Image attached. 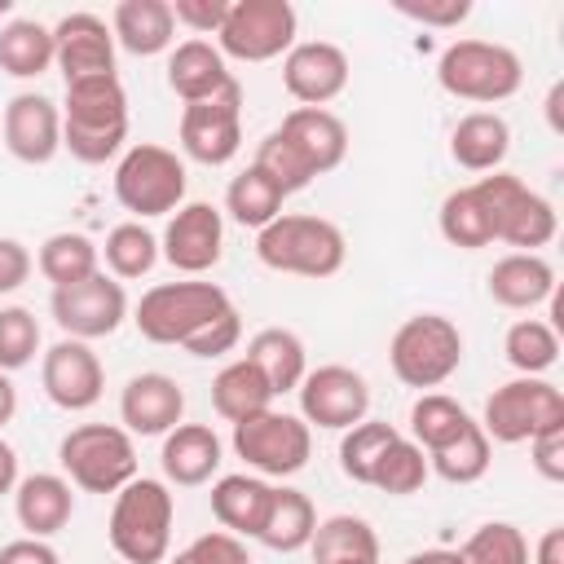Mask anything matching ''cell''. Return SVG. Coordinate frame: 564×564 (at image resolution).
<instances>
[{"instance_id": "18", "label": "cell", "mask_w": 564, "mask_h": 564, "mask_svg": "<svg viewBox=\"0 0 564 564\" xmlns=\"http://www.w3.org/2000/svg\"><path fill=\"white\" fill-rule=\"evenodd\" d=\"M53 66L62 70L66 84L93 79V75H115V31L106 26V18H97L88 9L66 13L53 26Z\"/></svg>"}, {"instance_id": "22", "label": "cell", "mask_w": 564, "mask_h": 564, "mask_svg": "<svg viewBox=\"0 0 564 564\" xmlns=\"http://www.w3.org/2000/svg\"><path fill=\"white\" fill-rule=\"evenodd\" d=\"M278 132L295 145V154L308 163L313 176L335 172L344 163V154H348V128L326 106H295V110H286Z\"/></svg>"}, {"instance_id": "36", "label": "cell", "mask_w": 564, "mask_h": 564, "mask_svg": "<svg viewBox=\"0 0 564 564\" xmlns=\"http://www.w3.org/2000/svg\"><path fill=\"white\" fill-rule=\"evenodd\" d=\"M97 260H101V247H97L88 234H70V229L44 238V242H40V256H35L40 273L53 282V291L93 278V273H97Z\"/></svg>"}, {"instance_id": "17", "label": "cell", "mask_w": 564, "mask_h": 564, "mask_svg": "<svg viewBox=\"0 0 564 564\" xmlns=\"http://www.w3.org/2000/svg\"><path fill=\"white\" fill-rule=\"evenodd\" d=\"M220 251H225V220L212 203H181L159 238V256L189 278L216 269Z\"/></svg>"}, {"instance_id": "20", "label": "cell", "mask_w": 564, "mask_h": 564, "mask_svg": "<svg viewBox=\"0 0 564 564\" xmlns=\"http://www.w3.org/2000/svg\"><path fill=\"white\" fill-rule=\"evenodd\" d=\"M282 84L300 106H326L348 88V53L330 40L291 44L282 57Z\"/></svg>"}, {"instance_id": "10", "label": "cell", "mask_w": 564, "mask_h": 564, "mask_svg": "<svg viewBox=\"0 0 564 564\" xmlns=\"http://www.w3.org/2000/svg\"><path fill=\"white\" fill-rule=\"evenodd\" d=\"M115 198L141 220L167 216L185 203V163L167 145L137 141L123 150V159L115 167Z\"/></svg>"}, {"instance_id": "50", "label": "cell", "mask_w": 564, "mask_h": 564, "mask_svg": "<svg viewBox=\"0 0 564 564\" xmlns=\"http://www.w3.org/2000/svg\"><path fill=\"white\" fill-rule=\"evenodd\" d=\"M225 13H229V0H172L176 26H185V31H194V35L220 31Z\"/></svg>"}, {"instance_id": "26", "label": "cell", "mask_w": 564, "mask_h": 564, "mask_svg": "<svg viewBox=\"0 0 564 564\" xmlns=\"http://www.w3.org/2000/svg\"><path fill=\"white\" fill-rule=\"evenodd\" d=\"M115 44L128 48L132 57H154L167 53L176 40V18L167 0H119L110 13Z\"/></svg>"}, {"instance_id": "49", "label": "cell", "mask_w": 564, "mask_h": 564, "mask_svg": "<svg viewBox=\"0 0 564 564\" xmlns=\"http://www.w3.org/2000/svg\"><path fill=\"white\" fill-rule=\"evenodd\" d=\"M238 339H242V317H238V308H229V313H220L185 352H189V357H225V352L238 348Z\"/></svg>"}, {"instance_id": "44", "label": "cell", "mask_w": 564, "mask_h": 564, "mask_svg": "<svg viewBox=\"0 0 564 564\" xmlns=\"http://www.w3.org/2000/svg\"><path fill=\"white\" fill-rule=\"evenodd\" d=\"M423 480H427V454H423L414 441H405V436H397V441L388 445V454L379 458V467H375V476H370L375 489L397 494V498L419 494Z\"/></svg>"}, {"instance_id": "32", "label": "cell", "mask_w": 564, "mask_h": 564, "mask_svg": "<svg viewBox=\"0 0 564 564\" xmlns=\"http://www.w3.org/2000/svg\"><path fill=\"white\" fill-rule=\"evenodd\" d=\"M313 529H317V511H313L308 494L278 485V489H273V498H269V511H264V520H260L256 542H264L269 551L291 555V551L308 546Z\"/></svg>"}, {"instance_id": "46", "label": "cell", "mask_w": 564, "mask_h": 564, "mask_svg": "<svg viewBox=\"0 0 564 564\" xmlns=\"http://www.w3.org/2000/svg\"><path fill=\"white\" fill-rule=\"evenodd\" d=\"M264 176H273L278 185H282V194H295V189H304L308 181H313V172H308V163L295 154V145L273 128L260 145H256V159H251Z\"/></svg>"}, {"instance_id": "56", "label": "cell", "mask_w": 564, "mask_h": 564, "mask_svg": "<svg viewBox=\"0 0 564 564\" xmlns=\"http://www.w3.org/2000/svg\"><path fill=\"white\" fill-rule=\"evenodd\" d=\"M401 564H463V555L449 551V546H432V551H414V555H405Z\"/></svg>"}, {"instance_id": "30", "label": "cell", "mask_w": 564, "mask_h": 564, "mask_svg": "<svg viewBox=\"0 0 564 564\" xmlns=\"http://www.w3.org/2000/svg\"><path fill=\"white\" fill-rule=\"evenodd\" d=\"M247 361L264 375V383L273 388V397L295 392L300 379L308 375L304 344H300V335L286 330V326H264V330H256L251 344H247Z\"/></svg>"}, {"instance_id": "12", "label": "cell", "mask_w": 564, "mask_h": 564, "mask_svg": "<svg viewBox=\"0 0 564 564\" xmlns=\"http://www.w3.org/2000/svg\"><path fill=\"white\" fill-rule=\"evenodd\" d=\"M291 44H295V9L286 0H234L216 31L220 57L234 62H273L286 57Z\"/></svg>"}, {"instance_id": "19", "label": "cell", "mask_w": 564, "mask_h": 564, "mask_svg": "<svg viewBox=\"0 0 564 564\" xmlns=\"http://www.w3.org/2000/svg\"><path fill=\"white\" fill-rule=\"evenodd\" d=\"M0 132H4V150L18 163H31V167L53 163V154L62 150V110L44 93H18L4 106Z\"/></svg>"}, {"instance_id": "43", "label": "cell", "mask_w": 564, "mask_h": 564, "mask_svg": "<svg viewBox=\"0 0 564 564\" xmlns=\"http://www.w3.org/2000/svg\"><path fill=\"white\" fill-rule=\"evenodd\" d=\"M458 555L463 564H529V538L507 520H489L458 546Z\"/></svg>"}, {"instance_id": "1", "label": "cell", "mask_w": 564, "mask_h": 564, "mask_svg": "<svg viewBox=\"0 0 564 564\" xmlns=\"http://www.w3.org/2000/svg\"><path fill=\"white\" fill-rule=\"evenodd\" d=\"M128 141V93L119 75H93L66 84L62 101V150L79 163H106Z\"/></svg>"}, {"instance_id": "33", "label": "cell", "mask_w": 564, "mask_h": 564, "mask_svg": "<svg viewBox=\"0 0 564 564\" xmlns=\"http://www.w3.org/2000/svg\"><path fill=\"white\" fill-rule=\"evenodd\" d=\"M53 66V26L35 18H13L0 26V70L13 79H35Z\"/></svg>"}, {"instance_id": "54", "label": "cell", "mask_w": 564, "mask_h": 564, "mask_svg": "<svg viewBox=\"0 0 564 564\" xmlns=\"http://www.w3.org/2000/svg\"><path fill=\"white\" fill-rule=\"evenodd\" d=\"M533 564H564V529H546L533 546Z\"/></svg>"}, {"instance_id": "16", "label": "cell", "mask_w": 564, "mask_h": 564, "mask_svg": "<svg viewBox=\"0 0 564 564\" xmlns=\"http://www.w3.org/2000/svg\"><path fill=\"white\" fill-rule=\"evenodd\" d=\"M40 383L57 410L79 414V410H93L101 401L106 370H101V357L84 339H57L40 361Z\"/></svg>"}, {"instance_id": "38", "label": "cell", "mask_w": 564, "mask_h": 564, "mask_svg": "<svg viewBox=\"0 0 564 564\" xmlns=\"http://www.w3.org/2000/svg\"><path fill=\"white\" fill-rule=\"evenodd\" d=\"M427 471H436L449 485H476L489 471V436L480 432V423L471 419L449 445L427 454Z\"/></svg>"}, {"instance_id": "14", "label": "cell", "mask_w": 564, "mask_h": 564, "mask_svg": "<svg viewBox=\"0 0 564 564\" xmlns=\"http://www.w3.org/2000/svg\"><path fill=\"white\" fill-rule=\"evenodd\" d=\"M53 322L66 330V339H101V335H115L119 322L128 317V295H123V282L106 278L101 269L84 282H70V286H57L53 300Z\"/></svg>"}, {"instance_id": "21", "label": "cell", "mask_w": 564, "mask_h": 564, "mask_svg": "<svg viewBox=\"0 0 564 564\" xmlns=\"http://www.w3.org/2000/svg\"><path fill=\"white\" fill-rule=\"evenodd\" d=\"M119 419L128 436H167L185 419V392L163 370L132 375L119 392Z\"/></svg>"}, {"instance_id": "59", "label": "cell", "mask_w": 564, "mask_h": 564, "mask_svg": "<svg viewBox=\"0 0 564 564\" xmlns=\"http://www.w3.org/2000/svg\"><path fill=\"white\" fill-rule=\"evenodd\" d=\"M339 564H379V560H339Z\"/></svg>"}, {"instance_id": "47", "label": "cell", "mask_w": 564, "mask_h": 564, "mask_svg": "<svg viewBox=\"0 0 564 564\" xmlns=\"http://www.w3.org/2000/svg\"><path fill=\"white\" fill-rule=\"evenodd\" d=\"M172 564H251V555H247V546L234 533L212 529V533L194 538L185 551H176Z\"/></svg>"}, {"instance_id": "57", "label": "cell", "mask_w": 564, "mask_h": 564, "mask_svg": "<svg viewBox=\"0 0 564 564\" xmlns=\"http://www.w3.org/2000/svg\"><path fill=\"white\" fill-rule=\"evenodd\" d=\"M13 414H18V388H13V379L0 370V427H4Z\"/></svg>"}, {"instance_id": "8", "label": "cell", "mask_w": 564, "mask_h": 564, "mask_svg": "<svg viewBox=\"0 0 564 564\" xmlns=\"http://www.w3.org/2000/svg\"><path fill=\"white\" fill-rule=\"evenodd\" d=\"M471 189H476L498 242H511L520 251H538V247H546L555 238V229H560L555 207L538 189H529L520 176L494 172V176H480Z\"/></svg>"}, {"instance_id": "39", "label": "cell", "mask_w": 564, "mask_h": 564, "mask_svg": "<svg viewBox=\"0 0 564 564\" xmlns=\"http://www.w3.org/2000/svg\"><path fill=\"white\" fill-rule=\"evenodd\" d=\"M436 225H441V238H445L449 247H463V251H480V247L494 242L489 216H485V207H480V198H476L471 185L449 189V194L441 198V216H436Z\"/></svg>"}, {"instance_id": "48", "label": "cell", "mask_w": 564, "mask_h": 564, "mask_svg": "<svg viewBox=\"0 0 564 564\" xmlns=\"http://www.w3.org/2000/svg\"><path fill=\"white\" fill-rule=\"evenodd\" d=\"M397 13H405V18L423 22V26H441V31H449V26L467 22L471 0H397Z\"/></svg>"}, {"instance_id": "5", "label": "cell", "mask_w": 564, "mask_h": 564, "mask_svg": "<svg viewBox=\"0 0 564 564\" xmlns=\"http://www.w3.org/2000/svg\"><path fill=\"white\" fill-rule=\"evenodd\" d=\"M436 84L458 101H507L524 84V62L516 48L494 40H454L436 57Z\"/></svg>"}, {"instance_id": "27", "label": "cell", "mask_w": 564, "mask_h": 564, "mask_svg": "<svg viewBox=\"0 0 564 564\" xmlns=\"http://www.w3.org/2000/svg\"><path fill=\"white\" fill-rule=\"evenodd\" d=\"M234 84V75L225 70V57L216 44L207 40H181L167 53V88L189 106V101H207L216 93H225Z\"/></svg>"}, {"instance_id": "29", "label": "cell", "mask_w": 564, "mask_h": 564, "mask_svg": "<svg viewBox=\"0 0 564 564\" xmlns=\"http://www.w3.org/2000/svg\"><path fill=\"white\" fill-rule=\"evenodd\" d=\"M269 498H273V485L260 480V476H247V471H234V476H220L212 485V516L225 533L234 538H256L260 533V520L269 511Z\"/></svg>"}, {"instance_id": "6", "label": "cell", "mask_w": 564, "mask_h": 564, "mask_svg": "<svg viewBox=\"0 0 564 564\" xmlns=\"http://www.w3.org/2000/svg\"><path fill=\"white\" fill-rule=\"evenodd\" d=\"M388 366L405 388H441L463 366V330L445 313H414L388 344Z\"/></svg>"}, {"instance_id": "9", "label": "cell", "mask_w": 564, "mask_h": 564, "mask_svg": "<svg viewBox=\"0 0 564 564\" xmlns=\"http://www.w3.org/2000/svg\"><path fill=\"white\" fill-rule=\"evenodd\" d=\"M551 427H564V392L542 375H520L489 392L480 432L498 445L533 441Z\"/></svg>"}, {"instance_id": "53", "label": "cell", "mask_w": 564, "mask_h": 564, "mask_svg": "<svg viewBox=\"0 0 564 564\" xmlns=\"http://www.w3.org/2000/svg\"><path fill=\"white\" fill-rule=\"evenodd\" d=\"M0 564H62L44 538H13L0 546Z\"/></svg>"}, {"instance_id": "7", "label": "cell", "mask_w": 564, "mask_h": 564, "mask_svg": "<svg viewBox=\"0 0 564 564\" xmlns=\"http://www.w3.org/2000/svg\"><path fill=\"white\" fill-rule=\"evenodd\" d=\"M57 463L66 480L84 494H119L128 480H137V445L115 423H79L62 436Z\"/></svg>"}, {"instance_id": "15", "label": "cell", "mask_w": 564, "mask_h": 564, "mask_svg": "<svg viewBox=\"0 0 564 564\" xmlns=\"http://www.w3.org/2000/svg\"><path fill=\"white\" fill-rule=\"evenodd\" d=\"M300 419L308 427L348 432L370 410V383L352 366H317L300 379Z\"/></svg>"}, {"instance_id": "41", "label": "cell", "mask_w": 564, "mask_h": 564, "mask_svg": "<svg viewBox=\"0 0 564 564\" xmlns=\"http://www.w3.org/2000/svg\"><path fill=\"white\" fill-rule=\"evenodd\" d=\"M467 423H471V414H467L454 397H445V392H423V397L410 405V432H414V445H419L423 454L449 445Z\"/></svg>"}, {"instance_id": "28", "label": "cell", "mask_w": 564, "mask_h": 564, "mask_svg": "<svg viewBox=\"0 0 564 564\" xmlns=\"http://www.w3.org/2000/svg\"><path fill=\"white\" fill-rule=\"evenodd\" d=\"M511 150V128L498 110H471L449 132V154L467 172H498Z\"/></svg>"}, {"instance_id": "24", "label": "cell", "mask_w": 564, "mask_h": 564, "mask_svg": "<svg viewBox=\"0 0 564 564\" xmlns=\"http://www.w3.org/2000/svg\"><path fill=\"white\" fill-rule=\"evenodd\" d=\"M13 516L26 529V538H53L70 524L75 516V494L70 480L57 471H31L13 489Z\"/></svg>"}, {"instance_id": "51", "label": "cell", "mask_w": 564, "mask_h": 564, "mask_svg": "<svg viewBox=\"0 0 564 564\" xmlns=\"http://www.w3.org/2000/svg\"><path fill=\"white\" fill-rule=\"evenodd\" d=\"M529 454H533V471L542 480H551V485L564 480V427H551V432L533 436L529 441Z\"/></svg>"}, {"instance_id": "40", "label": "cell", "mask_w": 564, "mask_h": 564, "mask_svg": "<svg viewBox=\"0 0 564 564\" xmlns=\"http://www.w3.org/2000/svg\"><path fill=\"white\" fill-rule=\"evenodd\" d=\"M502 352H507V361H511L520 375H546V370L560 361V330H555L551 322L520 317V322L507 326Z\"/></svg>"}, {"instance_id": "45", "label": "cell", "mask_w": 564, "mask_h": 564, "mask_svg": "<svg viewBox=\"0 0 564 564\" xmlns=\"http://www.w3.org/2000/svg\"><path fill=\"white\" fill-rule=\"evenodd\" d=\"M40 352V322L31 308L22 304H9L0 308V370L13 375L22 366H31Z\"/></svg>"}, {"instance_id": "4", "label": "cell", "mask_w": 564, "mask_h": 564, "mask_svg": "<svg viewBox=\"0 0 564 564\" xmlns=\"http://www.w3.org/2000/svg\"><path fill=\"white\" fill-rule=\"evenodd\" d=\"M229 308H234V300L216 282H159L137 300L132 322H137L141 339H150V344L189 348Z\"/></svg>"}, {"instance_id": "13", "label": "cell", "mask_w": 564, "mask_h": 564, "mask_svg": "<svg viewBox=\"0 0 564 564\" xmlns=\"http://www.w3.org/2000/svg\"><path fill=\"white\" fill-rule=\"evenodd\" d=\"M242 145V84L181 110V150L203 167H225Z\"/></svg>"}, {"instance_id": "35", "label": "cell", "mask_w": 564, "mask_h": 564, "mask_svg": "<svg viewBox=\"0 0 564 564\" xmlns=\"http://www.w3.org/2000/svg\"><path fill=\"white\" fill-rule=\"evenodd\" d=\"M313 564H339V560H379V538L361 516H326L308 538Z\"/></svg>"}, {"instance_id": "42", "label": "cell", "mask_w": 564, "mask_h": 564, "mask_svg": "<svg viewBox=\"0 0 564 564\" xmlns=\"http://www.w3.org/2000/svg\"><path fill=\"white\" fill-rule=\"evenodd\" d=\"M397 436H401V432H397L392 423H379V419H361L357 427H348L344 441H339V467H344V476L357 480V485H370L379 458L388 454V445H392Z\"/></svg>"}, {"instance_id": "23", "label": "cell", "mask_w": 564, "mask_h": 564, "mask_svg": "<svg viewBox=\"0 0 564 564\" xmlns=\"http://www.w3.org/2000/svg\"><path fill=\"white\" fill-rule=\"evenodd\" d=\"M220 454H225V445H220V436L207 423H176L163 436L159 467H163L167 485L194 489V485H207L220 471Z\"/></svg>"}, {"instance_id": "37", "label": "cell", "mask_w": 564, "mask_h": 564, "mask_svg": "<svg viewBox=\"0 0 564 564\" xmlns=\"http://www.w3.org/2000/svg\"><path fill=\"white\" fill-rule=\"evenodd\" d=\"M101 256H106V269H110L115 282H132V278H145L159 264V238L141 220H123L106 234Z\"/></svg>"}, {"instance_id": "31", "label": "cell", "mask_w": 564, "mask_h": 564, "mask_svg": "<svg viewBox=\"0 0 564 564\" xmlns=\"http://www.w3.org/2000/svg\"><path fill=\"white\" fill-rule=\"evenodd\" d=\"M212 405L225 423H247V419L273 410V388L247 357H238L212 379Z\"/></svg>"}, {"instance_id": "55", "label": "cell", "mask_w": 564, "mask_h": 564, "mask_svg": "<svg viewBox=\"0 0 564 564\" xmlns=\"http://www.w3.org/2000/svg\"><path fill=\"white\" fill-rule=\"evenodd\" d=\"M18 480H22V476H18V449L0 436V494H13Z\"/></svg>"}, {"instance_id": "11", "label": "cell", "mask_w": 564, "mask_h": 564, "mask_svg": "<svg viewBox=\"0 0 564 564\" xmlns=\"http://www.w3.org/2000/svg\"><path fill=\"white\" fill-rule=\"evenodd\" d=\"M234 454L260 471V476H295L313 458V427L300 414L286 410H264L247 423H234Z\"/></svg>"}, {"instance_id": "34", "label": "cell", "mask_w": 564, "mask_h": 564, "mask_svg": "<svg viewBox=\"0 0 564 564\" xmlns=\"http://www.w3.org/2000/svg\"><path fill=\"white\" fill-rule=\"evenodd\" d=\"M282 203H286L282 185H278L273 176H264L256 163L242 167V172L229 181V189H225V212H229L242 229H256V234H260L269 220L282 216Z\"/></svg>"}, {"instance_id": "25", "label": "cell", "mask_w": 564, "mask_h": 564, "mask_svg": "<svg viewBox=\"0 0 564 564\" xmlns=\"http://www.w3.org/2000/svg\"><path fill=\"white\" fill-rule=\"evenodd\" d=\"M485 286H489L494 304L529 313V308H538V304H546L555 295V269L538 251H511L489 269Z\"/></svg>"}, {"instance_id": "3", "label": "cell", "mask_w": 564, "mask_h": 564, "mask_svg": "<svg viewBox=\"0 0 564 564\" xmlns=\"http://www.w3.org/2000/svg\"><path fill=\"white\" fill-rule=\"evenodd\" d=\"M256 256L273 273H295V278H335L344 269L348 242L344 229L326 216H291L282 212L256 234Z\"/></svg>"}, {"instance_id": "2", "label": "cell", "mask_w": 564, "mask_h": 564, "mask_svg": "<svg viewBox=\"0 0 564 564\" xmlns=\"http://www.w3.org/2000/svg\"><path fill=\"white\" fill-rule=\"evenodd\" d=\"M172 520H176V502L167 480L137 476L115 494L106 538L115 555L128 564H163L172 546Z\"/></svg>"}, {"instance_id": "52", "label": "cell", "mask_w": 564, "mask_h": 564, "mask_svg": "<svg viewBox=\"0 0 564 564\" xmlns=\"http://www.w3.org/2000/svg\"><path fill=\"white\" fill-rule=\"evenodd\" d=\"M31 269H35L31 251H26L18 238H0V295L18 291V286L31 278Z\"/></svg>"}, {"instance_id": "58", "label": "cell", "mask_w": 564, "mask_h": 564, "mask_svg": "<svg viewBox=\"0 0 564 564\" xmlns=\"http://www.w3.org/2000/svg\"><path fill=\"white\" fill-rule=\"evenodd\" d=\"M560 97H564V84H555L551 88V97H546V119H551V128L560 132Z\"/></svg>"}]
</instances>
